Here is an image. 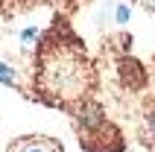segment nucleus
Segmentation results:
<instances>
[{
    "label": "nucleus",
    "mask_w": 155,
    "mask_h": 152,
    "mask_svg": "<svg viewBox=\"0 0 155 152\" xmlns=\"http://www.w3.org/2000/svg\"><path fill=\"white\" fill-rule=\"evenodd\" d=\"M97 91V70L94 61L88 59L85 47L79 38L64 29H53L44 35L38 47V61H35V97L47 105L59 108H76L91 100Z\"/></svg>",
    "instance_id": "nucleus-1"
},
{
    "label": "nucleus",
    "mask_w": 155,
    "mask_h": 152,
    "mask_svg": "<svg viewBox=\"0 0 155 152\" xmlns=\"http://www.w3.org/2000/svg\"><path fill=\"white\" fill-rule=\"evenodd\" d=\"M143 9H149V12H155V0H138Z\"/></svg>",
    "instance_id": "nucleus-7"
},
{
    "label": "nucleus",
    "mask_w": 155,
    "mask_h": 152,
    "mask_svg": "<svg viewBox=\"0 0 155 152\" xmlns=\"http://www.w3.org/2000/svg\"><path fill=\"white\" fill-rule=\"evenodd\" d=\"M70 114H73L76 137H79V144H82L85 152H123L126 149L123 132L105 117V111L94 100L70 108Z\"/></svg>",
    "instance_id": "nucleus-2"
},
{
    "label": "nucleus",
    "mask_w": 155,
    "mask_h": 152,
    "mask_svg": "<svg viewBox=\"0 0 155 152\" xmlns=\"http://www.w3.org/2000/svg\"><path fill=\"white\" fill-rule=\"evenodd\" d=\"M6 152H64L56 137H44V135H26L9 144Z\"/></svg>",
    "instance_id": "nucleus-3"
},
{
    "label": "nucleus",
    "mask_w": 155,
    "mask_h": 152,
    "mask_svg": "<svg viewBox=\"0 0 155 152\" xmlns=\"http://www.w3.org/2000/svg\"><path fill=\"white\" fill-rule=\"evenodd\" d=\"M140 144L155 152V97H149L140 108Z\"/></svg>",
    "instance_id": "nucleus-4"
},
{
    "label": "nucleus",
    "mask_w": 155,
    "mask_h": 152,
    "mask_svg": "<svg viewBox=\"0 0 155 152\" xmlns=\"http://www.w3.org/2000/svg\"><path fill=\"white\" fill-rule=\"evenodd\" d=\"M0 82H3V85H12V88H24L21 73H18L12 64H6V61H0Z\"/></svg>",
    "instance_id": "nucleus-5"
},
{
    "label": "nucleus",
    "mask_w": 155,
    "mask_h": 152,
    "mask_svg": "<svg viewBox=\"0 0 155 152\" xmlns=\"http://www.w3.org/2000/svg\"><path fill=\"white\" fill-rule=\"evenodd\" d=\"M117 21H120V24H126V21H129V9H126V6L117 9Z\"/></svg>",
    "instance_id": "nucleus-6"
}]
</instances>
